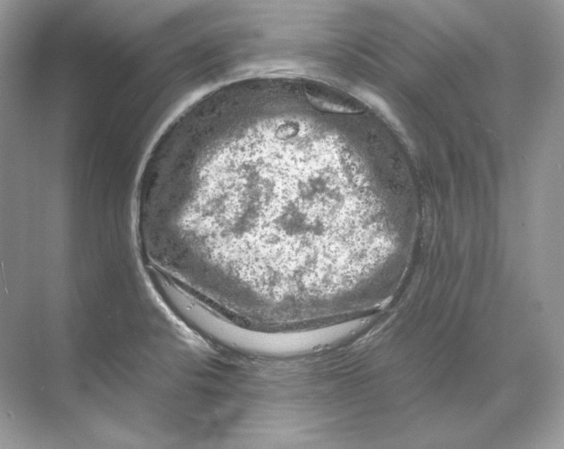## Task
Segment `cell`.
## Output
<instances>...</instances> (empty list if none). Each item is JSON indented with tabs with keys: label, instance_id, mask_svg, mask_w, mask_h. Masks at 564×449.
<instances>
[{
	"label": "cell",
	"instance_id": "6da1fadb",
	"mask_svg": "<svg viewBox=\"0 0 564 449\" xmlns=\"http://www.w3.org/2000/svg\"><path fill=\"white\" fill-rule=\"evenodd\" d=\"M346 147L298 124L234 125L193 159L157 224L219 312L280 326L337 318L390 259L398 225Z\"/></svg>",
	"mask_w": 564,
	"mask_h": 449
}]
</instances>
